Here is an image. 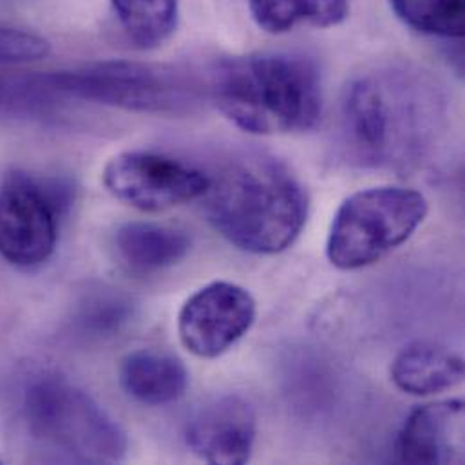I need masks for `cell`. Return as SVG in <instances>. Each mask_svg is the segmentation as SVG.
<instances>
[{"instance_id":"cell-3","label":"cell","mask_w":465,"mask_h":465,"mask_svg":"<svg viewBox=\"0 0 465 465\" xmlns=\"http://www.w3.org/2000/svg\"><path fill=\"white\" fill-rule=\"evenodd\" d=\"M211 225L242 252L270 255L293 244L308 218V196L286 165L248 156L225 167L203 194Z\"/></svg>"},{"instance_id":"cell-7","label":"cell","mask_w":465,"mask_h":465,"mask_svg":"<svg viewBox=\"0 0 465 465\" xmlns=\"http://www.w3.org/2000/svg\"><path fill=\"white\" fill-rule=\"evenodd\" d=\"M62 194L24 173L0 183V255L22 268L45 262L56 244Z\"/></svg>"},{"instance_id":"cell-14","label":"cell","mask_w":465,"mask_h":465,"mask_svg":"<svg viewBox=\"0 0 465 465\" xmlns=\"http://www.w3.org/2000/svg\"><path fill=\"white\" fill-rule=\"evenodd\" d=\"M114 248L125 270L149 275L178 264L191 250V237L167 225L131 222L114 233Z\"/></svg>"},{"instance_id":"cell-4","label":"cell","mask_w":465,"mask_h":465,"mask_svg":"<svg viewBox=\"0 0 465 465\" xmlns=\"http://www.w3.org/2000/svg\"><path fill=\"white\" fill-rule=\"evenodd\" d=\"M31 433L80 464H118L127 439L118 422L82 388L64 377L45 375L25 391Z\"/></svg>"},{"instance_id":"cell-6","label":"cell","mask_w":465,"mask_h":465,"mask_svg":"<svg viewBox=\"0 0 465 465\" xmlns=\"http://www.w3.org/2000/svg\"><path fill=\"white\" fill-rule=\"evenodd\" d=\"M29 80L40 98L60 94L138 113H182L196 102V87L182 73L138 62H102Z\"/></svg>"},{"instance_id":"cell-16","label":"cell","mask_w":465,"mask_h":465,"mask_svg":"<svg viewBox=\"0 0 465 465\" xmlns=\"http://www.w3.org/2000/svg\"><path fill=\"white\" fill-rule=\"evenodd\" d=\"M182 0H111L127 40L142 51L167 42L180 22Z\"/></svg>"},{"instance_id":"cell-12","label":"cell","mask_w":465,"mask_h":465,"mask_svg":"<svg viewBox=\"0 0 465 465\" xmlns=\"http://www.w3.org/2000/svg\"><path fill=\"white\" fill-rule=\"evenodd\" d=\"M464 359L446 346L417 341L404 346L391 364L393 384L410 395L430 397L462 384Z\"/></svg>"},{"instance_id":"cell-13","label":"cell","mask_w":465,"mask_h":465,"mask_svg":"<svg viewBox=\"0 0 465 465\" xmlns=\"http://www.w3.org/2000/svg\"><path fill=\"white\" fill-rule=\"evenodd\" d=\"M124 391L145 406H167L178 402L189 388L185 364L165 351L136 350L120 366Z\"/></svg>"},{"instance_id":"cell-19","label":"cell","mask_w":465,"mask_h":465,"mask_svg":"<svg viewBox=\"0 0 465 465\" xmlns=\"http://www.w3.org/2000/svg\"><path fill=\"white\" fill-rule=\"evenodd\" d=\"M93 304L94 306L91 310H87L84 315L91 328H94L98 331L100 330L105 331V330L118 328V324L122 321H125L127 306L120 299L102 297V299H96Z\"/></svg>"},{"instance_id":"cell-18","label":"cell","mask_w":465,"mask_h":465,"mask_svg":"<svg viewBox=\"0 0 465 465\" xmlns=\"http://www.w3.org/2000/svg\"><path fill=\"white\" fill-rule=\"evenodd\" d=\"M51 44L31 31L0 24V64H27L49 54Z\"/></svg>"},{"instance_id":"cell-2","label":"cell","mask_w":465,"mask_h":465,"mask_svg":"<svg viewBox=\"0 0 465 465\" xmlns=\"http://www.w3.org/2000/svg\"><path fill=\"white\" fill-rule=\"evenodd\" d=\"M211 93L218 109L250 134L304 133L322 113L319 69L301 54L252 53L222 60L213 71Z\"/></svg>"},{"instance_id":"cell-11","label":"cell","mask_w":465,"mask_h":465,"mask_svg":"<svg viewBox=\"0 0 465 465\" xmlns=\"http://www.w3.org/2000/svg\"><path fill=\"white\" fill-rule=\"evenodd\" d=\"M395 459L401 464H460L464 402L453 399L417 408L397 437Z\"/></svg>"},{"instance_id":"cell-20","label":"cell","mask_w":465,"mask_h":465,"mask_svg":"<svg viewBox=\"0 0 465 465\" xmlns=\"http://www.w3.org/2000/svg\"><path fill=\"white\" fill-rule=\"evenodd\" d=\"M11 96H13V82L0 78V105L11 102Z\"/></svg>"},{"instance_id":"cell-15","label":"cell","mask_w":465,"mask_h":465,"mask_svg":"<svg viewBox=\"0 0 465 465\" xmlns=\"http://www.w3.org/2000/svg\"><path fill=\"white\" fill-rule=\"evenodd\" d=\"M348 0H250L255 24L272 35L297 27H333L346 20Z\"/></svg>"},{"instance_id":"cell-10","label":"cell","mask_w":465,"mask_h":465,"mask_svg":"<svg viewBox=\"0 0 465 465\" xmlns=\"http://www.w3.org/2000/svg\"><path fill=\"white\" fill-rule=\"evenodd\" d=\"M257 435V417L248 401L222 395L194 411L185 428L187 446L209 464L250 462Z\"/></svg>"},{"instance_id":"cell-17","label":"cell","mask_w":465,"mask_h":465,"mask_svg":"<svg viewBox=\"0 0 465 465\" xmlns=\"http://www.w3.org/2000/svg\"><path fill=\"white\" fill-rule=\"evenodd\" d=\"M397 16L419 33L460 38L464 35V0H390Z\"/></svg>"},{"instance_id":"cell-8","label":"cell","mask_w":465,"mask_h":465,"mask_svg":"<svg viewBox=\"0 0 465 465\" xmlns=\"http://www.w3.org/2000/svg\"><path fill=\"white\" fill-rule=\"evenodd\" d=\"M104 185L138 211L162 213L203 198L211 176L165 154L129 151L105 165Z\"/></svg>"},{"instance_id":"cell-1","label":"cell","mask_w":465,"mask_h":465,"mask_svg":"<svg viewBox=\"0 0 465 465\" xmlns=\"http://www.w3.org/2000/svg\"><path fill=\"white\" fill-rule=\"evenodd\" d=\"M448 104L437 82L408 64H381L350 80L341 102L348 156L364 167L408 171L439 143Z\"/></svg>"},{"instance_id":"cell-9","label":"cell","mask_w":465,"mask_h":465,"mask_svg":"<svg viewBox=\"0 0 465 465\" xmlns=\"http://www.w3.org/2000/svg\"><path fill=\"white\" fill-rule=\"evenodd\" d=\"M255 315V301L246 288L214 281L194 292L182 306L180 341L200 359H218L248 333Z\"/></svg>"},{"instance_id":"cell-5","label":"cell","mask_w":465,"mask_h":465,"mask_svg":"<svg viewBox=\"0 0 465 465\" xmlns=\"http://www.w3.org/2000/svg\"><path fill=\"white\" fill-rule=\"evenodd\" d=\"M426 198L404 187H371L351 194L333 216L326 255L339 270H359L404 244L428 216Z\"/></svg>"}]
</instances>
